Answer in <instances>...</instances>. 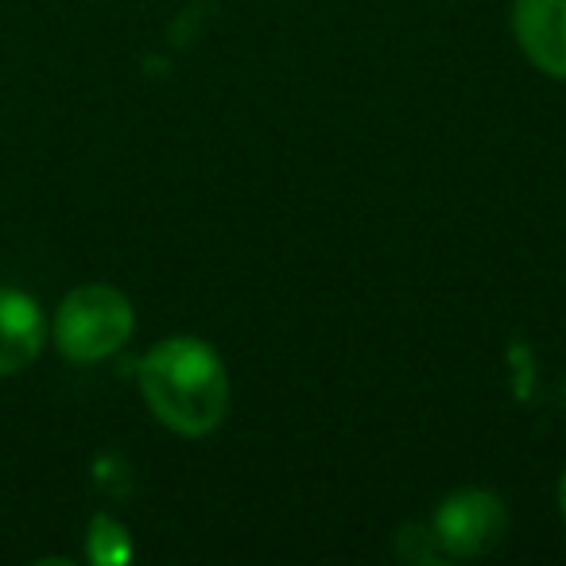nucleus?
Masks as SVG:
<instances>
[{"label": "nucleus", "mask_w": 566, "mask_h": 566, "mask_svg": "<svg viewBox=\"0 0 566 566\" xmlns=\"http://www.w3.org/2000/svg\"><path fill=\"white\" fill-rule=\"evenodd\" d=\"M140 396L167 431L202 439L229 411L226 361L202 338H167L140 357Z\"/></svg>", "instance_id": "1"}, {"label": "nucleus", "mask_w": 566, "mask_h": 566, "mask_svg": "<svg viewBox=\"0 0 566 566\" xmlns=\"http://www.w3.org/2000/svg\"><path fill=\"white\" fill-rule=\"evenodd\" d=\"M136 331V311L125 292L109 283H82L55 311V346L66 361L97 365L128 346Z\"/></svg>", "instance_id": "2"}, {"label": "nucleus", "mask_w": 566, "mask_h": 566, "mask_svg": "<svg viewBox=\"0 0 566 566\" xmlns=\"http://www.w3.org/2000/svg\"><path fill=\"white\" fill-rule=\"evenodd\" d=\"M431 532L442 555L481 558L509 535V509L493 489H458L434 509Z\"/></svg>", "instance_id": "3"}, {"label": "nucleus", "mask_w": 566, "mask_h": 566, "mask_svg": "<svg viewBox=\"0 0 566 566\" xmlns=\"http://www.w3.org/2000/svg\"><path fill=\"white\" fill-rule=\"evenodd\" d=\"M512 32L535 71L566 82V0H516Z\"/></svg>", "instance_id": "4"}, {"label": "nucleus", "mask_w": 566, "mask_h": 566, "mask_svg": "<svg viewBox=\"0 0 566 566\" xmlns=\"http://www.w3.org/2000/svg\"><path fill=\"white\" fill-rule=\"evenodd\" d=\"M48 342V318L32 295L0 287V380L24 373Z\"/></svg>", "instance_id": "5"}, {"label": "nucleus", "mask_w": 566, "mask_h": 566, "mask_svg": "<svg viewBox=\"0 0 566 566\" xmlns=\"http://www.w3.org/2000/svg\"><path fill=\"white\" fill-rule=\"evenodd\" d=\"M90 558L102 566H113V563H128L133 555V543H128V532L117 524L113 516H94L90 524Z\"/></svg>", "instance_id": "6"}, {"label": "nucleus", "mask_w": 566, "mask_h": 566, "mask_svg": "<svg viewBox=\"0 0 566 566\" xmlns=\"http://www.w3.org/2000/svg\"><path fill=\"white\" fill-rule=\"evenodd\" d=\"M558 512H563V520H566V470H563V478H558Z\"/></svg>", "instance_id": "7"}]
</instances>
